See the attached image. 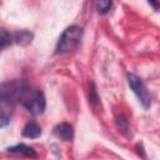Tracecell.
<instances>
[{"instance_id":"obj_1","label":"cell","mask_w":160,"mask_h":160,"mask_svg":"<svg viewBox=\"0 0 160 160\" xmlns=\"http://www.w3.org/2000/svg\"><path fill=\"white\" fill-rule=\"evenodd\" d=\"M18 102H20L32 115L42 114L46 108V100H45L42 91L39 89H32V88L28 86L26 84L24 85V88L20 92Z\"/></svg>"},{"instance_id":"obj_2","label":"cell","mask_w":160,"mask_h":160,"mask_svg":"<svg viewBox=\"0 0 160 160\" xmlns=\"http://www.w3.org/2000/svg\"><path fill=\"white\" fill-rule=\"evenodd\" d=\"M81 38H82V29L80 26H76V25L69 26L68 29L64 30V32L61 34V36L58 41L56 54L64 55V54L71 52L72 50H75L78 48Z\"/></svg>"},{"instance_id":"obj_3","label":"cell","mask_w":160,"mask_h":160,"mask_svg":"<svg viewBox=\"0 0 160 160\" xmlns=\"http://www.w3.org/2000/svg\"><path fill=\"white\" fill-rule=\"evenodd\" d=\"M128 82H129L130 89L134 91V94L139 99L142 108L149 109L151 105V99H150V94H149L145 84L142 82V80L139 76H136L135 74H129L128 75Z\"/></svg>"},{"instance_id":"obj_4","label":"cell","mask_w":160,"mask_h":160,"mask_svg":"<svg viewBox=\"0 0 160 160\" xmlns=\"http://www.w3.org/2000/svg\"><path fill=\"white\" fill-rule=\"evenodd\" d=\"M0 101H1V105H0V125L1 128L6 126L9 122H10V119L12 116V112H14V105L15 102L8 98H0Z\"/></svg>"},{"instance_id":"obj_5","label":"cell","mask_w":160,"mask_h":160,"mask_svg":"<svg viewBox=\"0 0 160 160\" xmlns=\"http://www.w3.org/2000/svg\"><path fill=\"white\" fill-rule=\"evenodd\" d=\"M54 132L58 138H60L61 140H65V141H70L74 136V129L68 122H61L58 126H55Z\"/></svg>"},{"instance_id":"obj_6","label":"cell","mask_w":160,"mask_h":160,"mask_svg":"<svg viewBox=\"0 0 160 160\" xmlns=\"http://www.w3.org/2000/svg\"><path fill=\"white\" fill-rule=\"evenodd\" d=\"M8 151L11 154H21V155H26V156H31V158L38 156L36 151L31 146H28L25 144H18V145L10 146V148H8Z\"/></svg>"},{"instance_id":"obj_7","label":"cell","mask_w":160,"mask_h":160,"mask_svg":"<svg viewBox=\"0 0 160 160\" xmlns=\"http://www.w3.org/2000/svg\"><path fill=\"white\" fill-rule=\"evenodd\" d=\"M34 35L28 31V30H20V31H16L14 34V41L18 44V45H21V46H26L31 42Z\"/></svg>"},{"instance_id":"obj_8","label":"cell","mask_w":160,"mask_h":160,"mask_svg":"<svg viewBox=\"0 0 160 160\" xmlns=\"http://www.w3.org/2000/svg\"><path fill=\"white\" fill-rule=\"evenodd\" d=\"M22 135L29 139H36L41 135V128L36 122H29L22 130Z\"/></svg>"},{"instance_id":"obj_9","label":"cell","mask_w":160,"mask_h":160,"mask_svg":"<svg viewBox=\"0 0 160 160\" xmlns=\"http://www.w3.org/2000/svg\"><path fill=\"white\" fill-rule=\"evenodd\" d=\"M112 5V0H96V10L99 14H106Z\"/></svg>"},{"instance_id":"obj_10","label":"cell","mask_w":160,"mask_h":160,"mask_svg":"<svg viewBox=\"0 0 160 160\" xmlns=\"http://www.w3.org/2000/svg\"><path fill=\"white\" fill-rule=\"evenodd\" d=\"M14 40V35H11L10 32H8L5 29L1 30V49L5 50Z\"/></svg>"},{"instance_id":"obj_11","label":"cell","mask_w":160,"mask_h":160,"mask_svg":"<svg viewBox=\"0 0 160 160\" xmlns=\"http://www.w3.org/2000/svg\"><path fill=\"white\" fill-rule=\"evenodd\" d=\"M89 100H90V102H92V104H96L98 100H99L94 84H91V89H90V92H89Z\"/></svg>"},{"instance_id":"obj_12","label":"cell","mask_w":160,"mask_h":160,"mask_svg":"<svg viewBox=\"0 0 160 160\" xmlns=\"http://www.w3.org/2000/svg\"><path fill=\"white\" fill-rule=\"evenodd\" d=\"M149 1V4L155 9V10H160V2H159V0H148Z\"/></svg>"}]
</instances>
